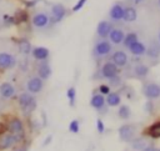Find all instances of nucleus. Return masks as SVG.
Masks as SVG:
<instances>
[{"mask_svg":"<svg viewBox=\"0 0 160 151\" xmlns=\"http://www.w3.org/2000/svg\"><path fill=\"white\" fill-rule=\"evenodd\" d=\"M16 101H18V106L20 107V110L22 111V114L25 116H29L30 114L34 112V110L36 109V99L35 95L28 92V91H22L21 94H19L16 96Z\"/></svg>","mask_w":160,"mask_h":151,"instance_id":"obj_1","label":"nucleus"},{"mask_svg":"<svg viewBox=\"0 0 160 151\" xmlns=\"http://www.w3.org/2000/svg\"><path fill=\"white\" fill-rule=\"evenodd\" d=\"M26 139V134L25 135H12L8 131H4L0 134V151H5L9 150L11 147H15L20 144H22Z\"/></svg>","mask_w":160,"mask_h":151,"instance_id":"obj_2","label":"nucleus"},{"mask_svg":"<svg viewBox=\"0 0 160 151\" xmlns=\"http://www.w3.org/2000/svg\"><path fill=\"white\" fill-rule=\"evenodd\" d=\"M5 131L12 135H25V124L19 116H8L4 121Z\"/></svg>","mask_w":160,"mask_h":151,"instance_id":"obj_3","label":"nucleus"},{"mask_svg":"<svg viewBox=\"0 0 160 151\" xmlns=\"http://www.w3.org/2000/svg\"><path fill=\"white\" fill-rule=\"evenodd\" d=\"M18 59L14 54L9 51H0V71L11 70L16 66Z\"/></svg>","mask_w":160,"mask_h":151,"instance_id":"obj_4","label":"nucleus"},{"mask_svg":"<svg viewBox=\"0 0 160 151\" xmlns=\"http://www.w3.org/2000/svg\"><path fill=\"white\" fill-rule=\"evenodd\" d=\"M31 24L35 29H45L51 24L50 15L46 11H38L31 16Z\"/></svg>","mask_w":160,"mask_h":151,"instance_id":"obj_5","label":"nucleus"},{"mask_svg":"<svg viewBox=\"0 0 160 151\" xmlns=\"http://www.w3.org/2000/svg\"><path fill=\"white\" fill-rule=\"evenodd\" d=\"M25 89H26L28 92H30L32 95H36V94H39V92L42 91V89H44V81L39 76H36V75L30 76L26 80V82H25Z\"/></svg>","mask_w":160,"mask_h":151,"instance_id":"obj_6","label":"nucleus"},{"mask_svg":"<svg viewBox=\"0 0 160 151\" xmlns=\"http://www.w3.org/2000/svg\"><path fill=\"white\" fill-rule=\"evenodd\" d=\"M16 87L14 84L9 81H4L0 84V99L1 100H11L16 99Z\"/></svg>","mask_w":160,"mask_h":151,"instance_id":"obj_7","label":"nucleus"},{"mask_svg":"<svg viewBox=\"0 0 160 151\" xmlns=\"http://www.w3.org/2000/svg\"><path fill=\"white\" fill-rule=\"evenodd\" d=\"M112 51V45L110 41L108 40H100L95 44L94 46V52L98 57H104V56H108L110 52Z\"/></svg>","mask_w":160,"mask_h":151,"instance_id":"obj_8","label":"nucleus"},{"mask_svg":"<svg viewBox=\"0 0 160 151\" xmlns=\"http://www.w3.org/2000/svg\"><path fill=\"white\" fill-rule=\"evenodd\" d=\"M135 134H136V127L134 125L126 124V125H122L119 127V137L121 141L130 142L135 137Z\"/></svg>","mask_w":160,"mask_h":151,"instance_id":"obj_9","label":"nucleus"},{"mask_svg":"<svg viewBox=\"0 0 160 151\" xmlns=\"http://www.w3.org/2000/svg\"><path fill=\"white\" fill-rule=\"evenodd\" d=\"M142 94L148 100H155L160 97V85L155 82H148L142 87Z\"/></svg>","mask_w":160,"mask_h":151,"instance_id":"obj_10","label":"nucleus"},{"mask_svg":"<svg viewBox=\"0 0 160 151\" xmlns=\"http://www.w3.org/2000/svg\"><path fill=\"white\" fill-rule=\"evenodd\" d=\"M66 15V9L62 4H54L50 10V21L52 24L60 22Z\"/></svg>","mask_w":160,"mask_h":151,"instance_id":"obj_11","label":"nucleus"},{"mask_svg":"<svg viewBox=\"0 0 160 151\" xmlns=\"http://www.w3.org/2000/svg\"><path fill=\"white\" fill-rule=\"evenodd\" d=\"M118 74H119V67H118L116 65H114L111 61H108V62H105V64L101 66L100 75H101L102 79L110 80V79L115 77Z\"/></svg>","mask_w":160,"mask_h":151,"instance_id":"obj_12","label":"nucleus"},{"mask_svg":"<svg viewBox=\"0 0 160 151\" xmlns=\"http://www.w3.org/2000/svg\"><path fill=\"white\" fill-rule=\"evenodd\" d=\"M128 60H129V57H128L126 52L122 50H116L111 55V62L114 65H116L118 67H124L128 64Z\"/></svg>","mask_w":160,"mask_h":151,"instance_id":"obj_13","label":"nucleus"},{"mask_svg":"<svg viewBox=\"0 0 160 151\" xmlns=\"http://www.w3.org/2000/svg\"><path fill=\"white\" fill-rule=\"evenodd\" d=\"M51 66L48 61H41L39 65H38V69H36V76H39L42 81L48 80L50 76H51Z\"/></svg>","mask_w":160,"mask_h":151,"instance_id":"obj_14","label":"nucleus"},{"mask_svg":"<svg viewBox=\"0 0 160 151\" xmlns=\"http://www.w3.org/2000/svg\"><path fill=\"white\" fill-rule=\"evenodd\" d=\"M122 15H124V6L120 2H116L111 6L110 11H109V16L111 21H121L122 20Z\"/></svg>","mask_w":160,"mask_h":151,"instance_id":"obj_15","label":"nucleus"},{"mask_svg":"<svg viewBox=\"0 0 160 151\" xmlns=\"http://www.w3.org/2000/svg\"><path fill=\"white\" fill-rule=\"evenodd\" d=\"M50 55V51L49 49L44 47V46H36V47H32L31 50V56L36 60V61H46L48 57Z\"/></svg>","mask_w":160,"mask_h":151,"instance_id":"obj_16","label":"nucleus"},{"mask_svg":"<svg viewBox=\"0 0 160 151\" xmlns=\"http://www.w3.org/2000/svg\"><path fill=\"white\" fill-rule=\"evenodd\" d=\"M112 30V24L108 20H102L98 24V27H96V34L99 37H108L110 31Z\"/></svg>","mask_w":160,"mask_h":151,"instance_id":"obj_17","label":"nucleus"},{"mask_svg":"<svg viewBox=\"0 0 160 151\" xmlns=\"http://www.w3.org/2000/svg\"><path fill=\"white\" fill-rule=\"evenodd\" d=\"M108 37H109V41L111 44L119 45V44H122L124 37H125V32L121 29H112Z\"/></svg>","mask_w":160,"mask_h":151,"instance_id":"obj_18","label":"nucleus"},{"mask_svg":"<svg viewBox=\"0 0 160 151\" xmlns=\"http://www.w3.org/2000/svg\"><path fill=\"white\" fill-rule=\"evenodd\" d=\"M16 45H18L19 52H21L22 55H29V54H31L32 45H31V42H30L26 37H20V39L16 41Z\"/></svg>","mask_w":160,"mask_h":151,"instance_id":"obj_19","label":"nucleus"},{"mask_svg":"<svg viewBox=\"0 0 160 151\" xmlns=\"http://www.w3.org/2000/svg\"><path fill=\"white\" fill-rule=\"evenodd\" d=\"M146 45L144 44V42H141V41H136V42H134L130 47H129V51H130V54H132L134 56H141V55H144V54H146Z\"/></svg>","mask_w":160,"mask_h":151,"instance_id":"obj_20","label":"nucleus"},{"mask_svg":"<svg viewBox=\"0 0 160 151\" xmlns=\"http://www.w3.org/2000/svg\"><path fill=\"white\" fill-rule=\"evenodd\" d=\"M138 19V12L136 9L132 6H126L124 7V15H122V20L125 22H134Z\"/></svg>","mask_w":160,"mask_h":151,"instance_id":"obj_21","label":"nucleus"},{"mask_svg":"<svg viewBox=\"0 0 160 151\" xmlns=\"http://www.w3.org/2000/svg\"><path fill=\"white\" fill-rule=\"evenodd\" d=\"M105 96L101 94H94L91 100H90V105L95 109V110H101L105 106Z\"/></svg>","mask_w":160,"mask_h":151,"instance_id":"obj_22","label":"nucleus"},{"mask_svg":"<svg viewBox=\"0 0 160 151\" xmlns=\"http://www.w3.org/2000/svg\"><path fill=\"white\" fill-rule=\"evenodd\" d=\"M120 101H121V96L119 92H115V91H110L105 97V102L109 106H119Z\"/></svg>","mask_w":160,"mask_h":151,"instance_id":"obj_23","label":"nucleus"},{"mask_svg":"<svg viewBox=\"0 0 160 151\" xmlns=\"http://www.w3.org/2000/svg\"><path fill=\"white\" fill-rule=\"evenodd\" d=\"M148 74H149V67L144 64H139L134 67V75L138 79H144L148 76Z\"/></svg>","mask_w":160,"mask_h":151,"instance_id":"obj_24","label":"nucleus"},{"mask_svg":"<svg viewBox=\"0 0 160 151\" xmlns=\"http://www.w3.org/2000/svg\"><path fill=\"white\" fill-rule=\"evenodd\" d=\"M130 142H131V147L138 151H141L142 149H145L148 146V142L144 137H134Z\"/></svg>","mask_w":160,"mask_h":151,"instance_id":"obj_25","label":"nucleus"},{"mask_svg":"<svg viewBox=\"0 0 160 151\" xmlns=\"http://www.w3.org/2000/svg\"><path fill=\"white\" fill-rule=\"evenodd\" d=\"M136 41H139L138 40V34L136 32H129V34H125V37H124V41H122V44H124V46L125 47H130L134 42H136Z\"/></svg>","mask_w":160,"mask_h":151,"instance_id":"obj_26","label":"nucleus"},{"mask_svg":"<svg viewBox=\"0 0 160 151\" xmlns=\"http://www.w3.org/2000/svg\"><path fill=\"white\" fill-rule=\"evenodd\" d=\"M118 115H119L120 119H122V120H128V119L130 117V115H131V110H130L129 106H126V105H121V106L119 107V110H118Z\"/></svg>","mask_w":160,"mask_h":151,"instance_id":"obj_27","label":"nucleus"},{"mask_svg":"<svg viewBox=\"0 0 160 151\" xmlns=\"http://www.w3.org/2000/svg\"><path fill=\"white\" fill-rule=\"evenodd\" d=\"M14 17H15V24L18 25V24H21V22H26L28 19H29V15H28V12L25 10H19L14 15Z\"/></svg>","mask_w":160,"mask_h":151,"instance_id":"obj_28","label":"nucleus"},{"mask_svg":"<svg viewBox=\"0 0 160 151\" xmlns=\"http://www.w3.org/2000/svg\"><path fill=\"white\" fill-rule=\"evenodd\" d=\"M1 22H2V25H4L5 27H10V26H12V25H16V24H15V17H14V15H8V14H5V15L1 16Z\"/></svg>","mask_w":160,"mask_h":151,"instance_id":"obj_29","label":"nucleus"},{"mask_svg":"<svg viewBox=\"0 0 160 151\" xmlns=\"http://www.w3.org/2000/svg\"><path fill=\"white\" fill-rule=\"evenodd\" d=\"M66 97H68V100H69V104H70V106H74L75 105V99H76V90H75V87H69L68 89V91H66Z\"/></svg>","mask_w":160,"mask_h":151,"instance_id":"obj_30","label":"nucleus"},{"mask_svg":"<svg viewBox=\"0 0 160 151\" xmlns=\"http://www.w3.org/2000/svg\"><path fill=\"white\" fill-rule=\"evenodd\" d=\"M149 135H150L151 137H154V139L160 137V122H156V124H154L152 126H150V129H149Z\"/></svg>","mask_w":160,"mask_h":151,"instance_id":"obj_31","label":"nucleus"},{"mask_svg":"<svg viewBox=\"0 0 160 151\" xmlns=\"http://www.w3.org/2000/svg\"><path fill=\"white\" fill-rule=\"evenodd\" d=\"M146 52H148L149 57H151V59H155V57H158V56H159V52H160V50H159V47H158V46H151V47L146 49Z\"/></svg>","mask_w":160,"mask_h":151,"instance_id":"obj_32","label":"nucleus"},{"mask_svg":"<svg viewBox=\"0 0 160 151\" xmlns=\"http://www.w3.org/2000/svg\"><path fill=\"white\" fill-rule=\"evenodd\" d=\"M80 130V124L78 120H72L70 124H69V131L72 132V134H78Z\"/></svg>","mask_w":160,"mask_h":151,"instance_id":"obj_33","label":"nucleus"},{"mask_svg":"<svg viewBox=\"0 0 160 151\" xmlns=\"http://www.w3.org/2000/svg\"><path fill=\"white\" fill-rule=\"evenodd\" d=\"M110 91L111 90H110L109 85H100L99 86V94H101V95H108Z\"/></svg>","mask_w":160,"mask_h":151,"instance_id":"obj_34","label":"nucleus"},{"mask_svg":"<svg viewBox=\"0 0 160 151\" xmlns=\"http://www.w3.org/2000/svg\"><path fill=\"white\" fill-rule=\"evenodd\" d=\"M86 1H88V0H79V1L74 5V7H72V12H76V11H79L80 9H82V6L85 5Z\"/></svg>","mask_w":160,"mask_h":151,"instance_id":"obj_35","label":"nucleus"},{"mask_svg":"<svg viewBox=\"0 0 160 151\" xmlns=\"http://www.w3.org/2000/svg\"><path fill=\"white\" fill-rule=\"evenodd\" d=\"M96 130H98V132H100V134H102V132L105 131V126H104V122H102L101 119H98V120H96Z\"/></svg>","mask_w":160,"mask_h":151,"instance_id":"obj_36","label":"nucleus"},{"mask_svg":"<svg viewBox=\"0 0 160 151\" xmlns=\"http://www.w3.org/2000/svg\"><path fill=\"white\" fill-rule=\"evenodd\" d=\"M38 0H31V1H25V6L26 7H34L36 5Z\"/></svg>","mask_w":160,"mask_h":151,"instance_id":"obj_37","label":"nucleus"},{"mask_svg":"<svg viewBox=\"0 0 160 151\" xmlns=\"http://www.w3.org/2000/svg\"><path fill=\"white\" fill-rule=\"evenodd\" d=\"M141 151H159L156 147H154V146H146L145 149H142Z\"/></svg>","mask_w":160,"mask_h":151,"instance_id":"obj_38","label":"nucleus"},{"mask_svg":"<svg viewBox=\"0 0 160 151\" xmlns=\"http://www.w3.org/2000/svg\"><path fill=\"white\" fill-rule=\"evenodd\" d=\"M146 110L148 111H152V104L151 102H148L146 104Z\"/></svg>","mask_w":160,"mask_h":151,"instance_id":"obj_39","label":"nucleus"},{"mask_svg":"<svg viewBox=\"0 0 160 151\" xmlns=\"http://www.w3.org/2000/svg\"><path fill=\"white\" fill-rule=\"evenodd\" d=\"M50 141H51V136H48V137H46V140L44 141V146H45V145H48Z\"/></svg>","mask_w":160,"mask_h":151,"instance_id":"obj_40","label":"nucleus"},{"mask_svg":"<svg viewBox=\"0 0 160 151\" xmlns=\"http://www.w3.org/2000/svg\"><path fill=\"white\" fill-rule=\"evenodd\" d=\"M12 151H26L24 147H16V149H14Z\"/></svg>","mask_w":160,"mask_h":151,"instance_id":"obj_41","label":"nucleus"},{"mask_svg":"<svg viewBox=\"0 0 160 151\" xmlns=\"http://www.w3.org/2000/svg\"><path fill=\"white\" fill-rule=\"evenodd\" d=\"M132 1H134L135 4H140V2H142L144 0H132Z\"/></svg>","mask_w":160,"mask_h":151,"instance_id":"obj_42","label":"nucleus"},{"mask_svg":"<svg viewBox=\"0 0 160 151\" xmlns=\"http://www.w3.org/2000/svg\"><path fill=\"white\" fill-rule=\"evenodd\" d=\"M158 39H159V42H160V31H159V35H158Z\"/></svg>","mask_w":160,"mask_h":151,"instance_id":"obj_43","label":"nucleus"},{"mask_svg":"<svg viewBox=\"0 0 160 151\" xmlns=\"http://www.w3.org/2000/svg\"><path fill=\"white\" fill-rule=\"evenodd\" d=\"M158 5H159V6H160V0H158Z\"/></svg>","mask_w":160,"mask_h":151,"instance_id":"obj_44","label":"nucleus"}]
</instances>
